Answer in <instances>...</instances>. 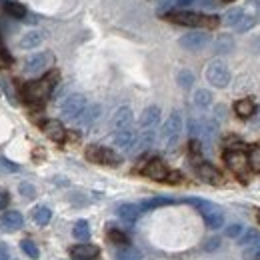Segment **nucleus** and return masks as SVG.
<instances>
[{
    "instance_id": "nucleus-1",
    "label": "nucleus",
    "mask_w": 260,
    "mask_h": 260,
    "mask_svg": "<svg viewBox=\"0 0 260 260\" xmlns=\"http://www.w3.org/2000/svg\"><path fill=\"white\" fill-rule=\"evenodd\" d=\"M56 82H58V72H50L40 80H32V82L24 84L22 96L30 104H42L46 98L52 94V88H54Z\"/></svg>"
},
{
    "instance_id": "nucleus-2",
    "label": "nucleus",
    "mask_w": 260,
    "mask_h": 260,
    "mask_svg": "<svg viewBox=\"0 0 260 260\" xmlns=\"http://www.w3.org/2000/svg\"><path fill=\"white\" fill-rule=\"evenodd\" d=\"M186 202L194 204L196 208L200 210V214H202V218H204V222H206L208 228L218 230L224 224V214H222V210L216 204H212L208 200H202V198H186Z\"/></svg>"
},
{
    "instance_id": "nucleus-3",
    "label": "nucleus",
    "mask_w": 260,
    "mask_h": 260,
    "mask_svg": "<svg viewBox=\"0 0 260 260\" xmlns=\"http://www.w3.org/2000/svg\"><path fill=\"white\" fill-rule=\"evenodd\" d=\"M168 20L176 22V24H182V26H206V28H212L220 22L218 16H208V14H198V12H172L168 14Z\"/></svg>"
},
{
    "instance_id": "nucleus-4",
    "label": "nucleus",
    "mask_w": 260,
    "mask_h": 260,
    "mask_svg": "<svg viewBox=\"0 0 260 260\" xmlns=\"http://www.w3.org/2000/svg\"><path fill=\"white\" fill-rule=\"evenodd\" d=\"M180 134H182V114H180L178 110H174V112L168 116V120L164 122L162 132H160L162 144L166 148H174V146L178 144Z\"/></svg>"
},
{
    "instance_id": "nucleus-5",
    "label": "nucleus",
    "mask_w": 260,
    "mask_h": 260,
    "mask_svg": "<svg viewBox=\"0 0 260 260\" xmlns=\"http://www.w3.org/2000/svg\"><path fill=\"white\" fill-rule=\"evenodd\" d=\"M206 80H208L212 86H216V88L228 86V82H230V70H228L226 62L220 60V58L212 60L210 64L206 66Z\"/></svg>"
},
{
    "instance_id": "nucleus-6",
    "label": "nucleus",
    "mask_w": 260,
    "mask_h": 260,
    "mask_svg": "<svg viewBox=\"0 0 260 260\" xmlns=\"http://www.w3.org/2000/svg\"><path fill=\"white\" fill-rule=\"evenodd\" d=\"M224 22H226L228 26H232L236 32H246V30H250L254 26L256 18L248 16L242 8H232V10H228L226 14H224Z\"/></svg>"
},
{
    "instance_id": "nucleus-7",
    "label": "nucleus",
    "mask_w": 260,
    "mask_h": 260,
    "mask_svg": "<svg viewBox=\"0 0 260 260\" xmlns=\"http://www.w3.org/2000/svg\"><path fill=\"white\" fill-rule=\"evenodd\" d=\"M86 106H88V104H86L84 94H70V96L62 102V106H60V114H62L64 120H76V118L82 114V110H84Z\"/></svg>"
},
{
    "instance_id": "nucleus-8",
    "label": "nucleus",
    "mask_w": 260,
    "mask_h": 260,
    "mask_svg": "<svg viewBox=\"0 0 260 260\" xmlns=\"http://www.w3.org/2000/svg\"><path fill=\"white\" fill-rule=\"evenodd\" d=\"M86 158L98 164H118L120 162V156L110 150V148H104V146H88L86 148Z\"/></svg>"
},
{
    "instance_id": "nucleus-9",
    "label": "nucleus",
    "mask_w": 260,
    "mask_h": 260,
    "mask_svg": "<svg viewBox=\"0 0 260 260\" xmlns=\"http://www.w3.org/2000/svg\"><path fill=\"white\" fill-rule=\"evenodd\" d=\"M180 46L182 48H186V50H202L208 42H210V36L206 32H200V30H192V32H186L184 36H180Z\"/></svg>"
},
{
    "instance_id": "nucleus-10",
    "label": "nucleus",
    "mask_w": 260,
    "mask_h": 260,
    "mask_svg": "<svg viewBox=\"0 0 260 260\" xmlns=\"http://www.w3.org/2000/svg\"><path fill=\"white\" fill-rule=\"evenodd\" d=\"M224 160H226L228 168H230L232 172H236V174H240V176H244V174H246V168H248V156H246L242 150H238V148L228 150L226 154H224Z\"/></svg>"
},
{
    "instance_id": "nucleus-11",
    "label": "nucleus",
    "mask_w": 260,
    "mask_h": 260,
    "mask_svg": "<svg viewBox=\"0 0 260 260\" xmlns=\"http://www.w3.org/2000/svg\"><path fill=\"white\" fill-rule=\"evenodd\" d=\"M132 122H134V114L128 106H120L114 116H112V130L118 132V130H126L132 128Z\"/></svg>"
},
{
    "instance_id": "nucleus-12",
    "label": "nucleus",
    "mask_w": 260,
    "mask_h": 260,
    "mask_svg": "<svg viewBox=\"0 0 260 260\" xmlns=\"http://www.w3.org/2000/svg\"><path fill=\"white\" fill-rule=\"evenodd\" d=\"M50 52H40V54H32V56H28L26 58V62H24V72H28V74H38L40 70H44L46 66L50 64Z\"/></svg>"
},
{
    "instance_id": "nucleus-13",
    "label": "nucleus",
    "mask_w": 260,
    "mask_h": 260,
    "mask_svg": "<svg viewBox=\"0 0 260 260\" xmlns=\"http://www.w3.org/2000/svg\"><path fill=\"white\" fill-rule=\"evenodd\" d=\"M22 224H24V216L18 210H8L0 216V228L6 232H14V230L22 228Z\"/></svg>"
},
{
    "instance_id": "nucleus-14",
    "label": "nucleus",
    "mask_w": 260,
    "mask_h": 260,
    "mask_svg": "<svg viewBox=\"0 0 260 260\" xmlns=\"http://www.w3.org/2000/svg\"><path fill=\"white\" fill-rule=\"evenodd\" d=\"M136 138H138V134L132 128L114 132V144H116V148H120V150H134Z\"/></svg>"
},
{
    "instance_id": "nucleus-15",
    "label": "nucleus",
    "mask_w": 260,
    "mask_h": 260,
    "mask_svg": "<svg viewBox=\"0 0 260 260\" xmlns=\"http://www.w3.org/2000/svg\"><path fill=\"white\" fill-rule=\"evenodd\" d=\"M196 172H198L200 180H204V182H208V184H222V174H220V172L216 170V166H212V164H208V162L198 164Z\"/></svg>"
},
{
    "instance_id": "nucleus-16",
    "label": "nucleus",
    "mask_w": 260,
    "mask_h": 260,
    "mask_svg": "<svg viewBox=\"0 0 260 260\" xmlns=\"http://www.w3.org/2000/svg\"><path fill=\"white\" fill-rule=\"evenodd\" d=\"M160 122V108L158 106H148L144 108L142 116H140V128L142 130H156Z\"/></svg>"
},
{
    "instance_id": "nucleus-17",
    "label": "nucleus",
    "mask_w": 260,
    "mask_h": 260,
    "mask_svg": "<svg viewBox=\"0 0 260 260\" xmlns=\"http://www.w3.org/2000/svg\"><path fill=\"white\" fill-rule=\"evenodd\" d=\"M70 254L74 260H96L100 250L92 244H76L70 248Z\"/></svg>"
},
{
    "instance_id": "nucleus-18",
    "label": "nucleus",
    "mask_w": 260,
    "mask_h": 260,
    "mask_svg": "<svg viewBox=\"0 0 260 260\" xmlns=\"http://www.w3.org/2000/svg\"><path fill=\"white\" fill-rule=\"evenodd\" d=\"M144 174H146L148 178H152V180H166L168 168H166V164H164L162 160L152 158L150 162L144 166Z\"/></svg>"
},
{
    "instance_id": "nucleus-19",
    "label": "nucleus",
    "mask_w": 260,
    "mask_h": 260,
    "mask_svg": "<svg viewBox=\"0 0 260 260\" xmlns=\"http://www.w3.org/2000/svg\"><path fill=\"white\" fill-rule=\"evenodd\" d=\"M42 130H44V134H46L50 140H54V142H62L66 136L64 126H62V122H58V120H46V122L42 124Z\"/></svg>"
},
{
    "instance_id": "nucleus-20",
    "label": "nucleus",
    "mask_w": 260,
    "mask_h": 260,
    "mask_svg": "<svg viewBox=\"0 0 260 260\" xmlns=\"http://www.w3.org/2000/svg\"><path fill=\"white\" fill-rule=\"evenodd\" d=\"M98 116H100V106H98V104H92V106H86V108L82 110V114H80L76 120L80 122L82 128H88V126H92V124L96 122Z\"/></svg>"
},
{
    "instance_id": "nucleus-21",
    "label": "nucleus",
    "mask_w": 260,
    "mask_h": 260,
    "mask_svg": "<svg viewBox=\"0 0 260 260\" xmlns=\"http://www.w3.org/2000/svg\"><path fill=\"white\" fill-rule=\"evenodd\" d=\"M140 206L138 204H130V202H126V204H120L118 208H116V214L122 218V220H126V222H134L138 216H140Z\"/></svg>"
},
{
    "instance_id": "nucleus-22",
    "label": "nucleus",
    "mask_w": 260,
    "mask_h": 260,
    "mask_svg": "<svg viewBox=\"0 0 260 260\" xmlns=\"http://www.w3.org/2000/svg\"><path fill=\"white\" fill-rule=\"evenodd\" d=\"M154 140H156V130H142V134L136 138V150L138 152H144L146 148H150L152 144H154Z\"/></svg>"
},
{
    "instance_id": "nucleus-23",
    "label": "nucleus",
    "mask_w": 260,
    "mask_h": 260,
    "mask_svg": "<svg viewBox=\"0 0 260 260\" xmlns=\"http://www.w3.org/2000/svg\"><path fill=\"white\" fill-rule=\"evenodd\" d=\"M32 220L38 226H46L52 220V210L48 206H36L32 210Z\"/></svg>"
},
{
    "instance_id": "nucleus-24",
    "label": "nucleus",
    "mask_w": 260,
    "mask_h": 260,
    "mask_svg": "<svg viewBox=\"0 0 260 260\" xmlns=\"http://www.w3.org/2000/svg\"><path fill=\"white\" fill-rule=\"evenodd\" d=\"M44 40V36H42V32H38V30H30V32H26L22 38H20V42H18V46L20 48H36L40 42Z\"/></svg>"
},
{
    "instance_id": "nucleus-25",
    "label": "nucleus",
    "mask_w": 260,
    "mask_h": 260,
    "mask_svg": "<svg viewBox=\"0 0 260 260\" xmlns=\"http://www.w3.org/2000/svg\"><path fill=\"white\" fill-rule=\"evenodd\" d=\"M176 200L174 198H166V196H158V198H150V200H144L140 204V210H152V208H160L166 204H174Z\"/></svg>"
},
{
    "instance_id": "nucleus-26",
    "label": "nucleus",
    "mask_w": 260,
    "mask_h": 260,
    "mask_svg": "<svg viewBox=\"0 0 260 260\" xmlns=\"http://www.w3.org/2000/svg\"><path fill=\"white\" fill-rule=\"evenodd\" d=\"M234 110H236V114H238L240 118H250L256 108H254V104H252L250 100H238L236 106H234Z\"/></svg>"
},
{
    "instance_id": "nucleus-27",
    "label": "nucleus",
    "mask_w": 260,
    "mask_h": 260,
    "mask_svg": "<svg viewBox=\"0 0 260 260\" xmlns=\"http://www.w3.org/2000/svg\"><path fill=\"white\" fill-rule=\"evenodd\" d=\"M258 242H260V232L258 230H254V228L246 230V232L240 236V246H242V248L254 246V244H258Z\"/></svg>"
},
{
    "instance_id": "nucleus-28",
    "label": "nucleus",
    "mask_w": 260,
    "mask_h": 260,
    "mask_svg": "<svg viewBox=\"0 0 260 260\" xmlns=\"http://www.w3.org/2000/svg\"><path fill=\"white\" fill-rule=\"evenodd\" d=\"M194 104L198 108H208L212 104V92H208L206 88H200L194 92Z\"/></svg>"
},
{
    "instance_id": "nucleus-29",
    "label": "nucleus",
    "mask_w": 260,
    "mask_h": 260,
    "mask_svg": "<svg viewBox=\"0 0 260 260\" xmlns=\"http://www.w3.org/2000/svg\"><path fill=\"white\" fill-rule=\"evenodd\" d=\"M74 236H76L78 240H88V238H90V224H88L86 220H78V222L74 224Z\"/></svg>"
},
{
    "instance_id": "nucleus-30",
    "label": "nucleus",
    "mask_w": 260,
    "mask_h": 260,
    "mask_svg": "<svg viewBox=\"0 0 260 260\" xmlns=\"http://www.w3.org/2000/svg\"><path fill=\"white\" fill-rule=\"evenodd\" d=\"M20 248L24 250V254H26L28 258H32V260H38V258H40L38 246L34 244L32 240H28V238H26V240H22V242H20Z\"/></svg>"
},
{
    "instance_id": "nucleus-31",
    "label": "nucleus",
    "mask_w": 260,
    "mask_h": 260,
    "mask_svg": "<svg viewBox=\"0 0 260 260\" xmlns=\"http://www.w3.org/2000/svg\"><path fill=\"white\" fill-rule=\"evenodd\" d=\"M178 84H180L182 88H190V86L194 84V74H192L190 70H180V72H178Z\"/></svg>"
},
{
    "instance_id": "nucleus-32",
    "label": "nucleus",
    "mask_w": 260,
    "mask_h": 260,
    "mask_svg": "<svg viewBox=\"0 0 260 260\" xmlns=\"http://www.w3.org/2000/svg\"><path fill=\"white\" fill-rule=\"evenodd\" d=\"M6 12L8 14H12V16H16V18H20V16H24L26 14V8L22 6V4H18V2H6Z\"/></svg>"
},
{
    "instance_id": "nucleus-33",
    "label": "nucleus",
    "mask_w": 260,
    "mask_h": 260,
    "mask_svg": "<svg viewBox=\"0 0 260 260\" xmlns=\"http://www.w3.org/2000/svg\"><path fill=\"white\" fill-rule=\"evenodd\" d=\"M248 162H250V168H252L254 172H260V146H256V148L250 152Z\"/></svg>"
},
{
    "instance_id": "nucleus-34",
    "label": "nucleus",
    "mask_w": 260,
    "mask_h": 260,
    "mask_svg": "<svg viewBox=\"0 0 260 260\" xmlns=\"http://www.w3.org/2000/svg\"><path fill=\"white\" fill-rule=\"evenodd\" d=\"M244 258L246 260H260V242L254 246L244 248Z\"/></svg>"
},
{
    "instance_id": "nucleus-35",
    "label": "nucleus",
    "mask_w": 260,
    "mask_h": 260,
    "mask_svg": "<svg viewBox=\"0 0 260 260\" xmlns=\"http://www.w3.org/2000/svg\"><path fill=\"white\" fill-rule=\"evenodd\" d=\"M116 260H140L138 256V252L136 250H118V254H116Z\"/></svg>"
},
{
    "instance_id": "nucleus-36",
    "label": "nucleus",
    "mask_w": 260,
    "mask_h": 260,
    "mask_svg": "<svg viewBox=\"0 0 260 260\" xmlns=\"http://www.w3.org/2000/svg\"><path fill=\"white\" fill-rule=\"evenodd\" d=\"M18 192L22 196H26V198H34V194H36V190H34V186L30 182H22V184L18 186Z\"/></svg>"
},
{
    "instance_id": "nucleus-37",
    "label": "nucleus",
    "mask_w": 260,
    "mask_h": 260,
    "mask_svg": "<svg viewBox=\"0 0 260 260\" xmlns=\"http://www.w3.org/2000/svg\"><path fill=\"white\" fill-rule=\"evenodd\" d=\"M110 238H112L114 242H118V244H126V242H128L126 234H124V232H120V230H116V228H112V230H110Z\"/></svg>"
},
{
    "instance_id": "nucleus-38",
    "label": "nucleus",
    "mask_w": 260,
    "mask_h": 260,
    "mask_svg": "<svg viewBox=\"0 0 260 260\" xmlns=\"http://www.w3.org/2000/svg\"><path fill=\"white\" fill-rule=\"evenodd\" d=\"M240 234H242V226L240 224H232V226L226 228V236H230V238H236Z\"/></svg>"
},
{
    "instance_id": "nucleus-39",
    "label": "nucleus",
    "mask_w": 260,
    "mask_h": 260,
    "mask_svg": "<svg viewBox=\"0 0 260 260\" xmlns=\"http://www.w3.org/2000/svg\"><path fill=\"white\" fill-rule=\"evenodd\" d=\"M8 202H10V194H8L6 190H0V210H2V208H6V206H8Z\"/></svg>"
},
{
    "instance_id": "nucleus-40",
    "label": "nucleus",
    "mask_w": 260,
    "mask_h": 260,
    "mask_svg": "<svg viewBox=\"0 0 260 260\" xmlns=\"http://www.w3.org/2000/svg\"><path fill=\"white\" fill-rule=\"evenodd\" d=\"M0 260H8V246L0 244Z\"/></svg>"
},
{
    "instance_id": "nucleus-41",
    "label": "nucleus",
    "mask_w": 260,
    "mask_h": 260,
    "mask_svg": "<svg viewBox=\"0 0 260 260\" xmlns=\"http://www.w3.org/2000/svg\"><path fill=\"white\" fill-rule=\"evenodd\" d=\"M2 162H4V166H6V168H10V170H18V168H16V164L8 162L6 158H2Z\"/></svg>"
},
{
    "instance_id": "nucleus-42",
    "label": "nucleus",
    "mask_w": 260,
    "mask_h": 260,
    "mask_svg": "<svg viewBox=\"0 0 260 260\" xmlns=\"http://www.w3.org/2000/svg\"><path fill=\"white\" fill-rule=\"evenodd\" d=\"M214 246H218V240H212V242L206 244V248H214Z\"/></svg>"
},
{
    "instance_id": "nucleus-43",
    "label": "nucleus",
    "mask_w": 260,
    "mask_h": 260,
    "mask_svg": "<svg viewBox=\"0 0 260 260\" xmlns=\"http://www.w3.org/2000/svg\"><path fill=\"white\" fill-rule=\"evenodd\" d=\"M258 220H260V210H258Z\"/></svg>"
},
{
    "instance_id": "nucleus-44",
    "label": "nucleus",
    "mask_w": 260,
    "mask_h": 260,
    "mask_svg": "<svg viewBox=\"0 0 260 260\" xmlns=\"http://www.w3.org/2000/svg\"><path fill=\"white\" fill-rule=\"evenodd\" d=\"M224 2H232V0H224Z\"/></svg>"
}]
</instances>
